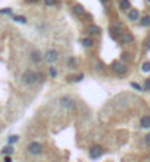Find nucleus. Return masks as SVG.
Instances as JSON below:
<instances>
[{"mask_svg": "<svg viewBox=\"0 0 150 162\" xmlns=\"http://www.w3.org/2000/svg\"><path fill=\"white\" fill-rule=\"evenodd\" d=\"M21 80L25 86H35V84H40L43 81V75L37 71H33V70H27L25 72L22 74Z\"/></svg>", "mask_w": 150, "mask_h": 162, "instance_id": "f257e3e1", "label": "nucleus"}, {"mask_svg": "<svg viewBox=\"0 0 150 162\" xmlns=\"http://www.w3.org/2000/svg\"><path fill=\"white\" fill-rule=\"evenodd\" d=\"M59 58H60V55H59V52L56 49H49L46 53L43 55V59H44V62L46 63H55V62H58Z\"/></svg>", "mask_w": 150, "mask_h": 162, "instance_id": "f03ea898", "label": "nucleus"}, {"mask_svg": "<svg viewBox=\"0 0 150 162\" xmlns=\"http://www.w3.org/2000/svg\"><path fill=\"white\" fill-rule=\"evenodd\" d=\"M59 105H60L65 111H74L75 106H77L75 100H74L72 97H69V96H62V97L59 99Z\"/></svg>", "mask_w": 150, "mask_h": 162, "instance_id": "7ed1b4c3", "label": "nucleus"}, {"mask_svg": "<svg viewBox=\"0 0 150 162\" xmlns=\"http://www.w3.org/2000/svg\"><path fill=\"white\" fill-rule=\"evenodd\" d=\"M43 149H44V147H43V144H41L40 141H31V143L27 146L28 153H30V155H34V156L43 153Z\"/></svg>", "mask_w": 150, "mask_h": 162, "instance_id": "20e7f679", "label": "nucleus"}, {"mask_svg": "<svg viewBox=\"0 0 150 162\" xmlns=\"http://www.w3.org/2000/svg\"><path fill=\"white\" fill-rule=\"evenodd\" d=\"M112 70L115 74L118 75H125L128 72V66L127 63H124V62H121V60H115L113 63H112Z\"/></svg>", "mask_w": 150, "mask_h": 162, "instance_id": "39448f33", "label": "nucleus"}, {"mask_svg": "<svg viewBox=\"0 0 150 162\" xmlns=\"http://www.w3.org/2000/svg\"><path fill=\"white\" fill-rule=\"evenodd\" d=\"M118 38H119V41H121L122 44H131V43L134 41V35L131 34V33H128V31H122Z\"/></svg>", "mask_w": 150, "mask_h": 162, "instance_id": "423d86ee", "label": "nucleus"}, {"mask_svg": "<svg viewBox=\"0 0 150 162\" xmlns=\"http://www.w3.org/2000/svg\"><path fill=\"white\" fill-rule=\"evenodd\" d=\"M102 155H103V147H102L100 144L91 146V149H90V158H91V159H97V158H100Z\"/></svg>", "mask_w": 150, "mask_h": 162, "instance_id": "0eeeda50", "label": "nucleus"}, {"mask_svg": "<svg viewBox=\"0 0 150 162\" xmlns=\"http://www.w3.org/2000/svg\"><path fill=\"white\" fill-rule=\"evenodd\" d=\"M30 59H31V62H34L35 65H38V63H41V60H44L41 52H38V50H33L30 53Z\"/></svg>", "mask_w": 150, "mask_h": 162, "instance_id": "6e6552de", "label": "nucleus"}, {"mask_svg": "<svg viewBox=\"0 0 150 162\" xmlns=\"http://www.w3.org/2000/svg\"><path fill=\"white\" fill-rule=\"evenodd\" d=\"M128 19L131 21V22H137L140 19V11H137V9H129L128 11Z\"/></svg>", "mask_w": 150, "mask_h": 162, "instance_id": "1a4fd4ad", "label": "nucleus"}, {"mask_svg": "<svg viewBox=\"0 0 150 162\" xmlns=\"http://www.w3.org/2000/svg\"><path fill=\"white\" fill-rule=\"evenodd\" d=\"M72 12H74L75 16H80V18L85 15V9H84V6H81V5H75V6L72 8Z\"/></svg>", "mask_w": 150, "mask_h": 162, "instance_id": "9d476101", "label": "nucleus"}, {"mask_svg": "<svg viewBox=\"0 0 150 162\" xmlns=\"http://www.w3.org/2000/svg\"><path fill=\"white\" fill-rule=\"evenodd\" d=\"M87 33H88V35H90V37H94V35L100 34V33H102V30H100L97 25H90V27L87 28Z\"/></svg>", "mask_w": 150, "mask_h": 162, "instance_id": "9b49d317", "label": "nucleus"}, {"mask_svg": "<svg viewBox=\"0 0 150 162\" xmlns=\"http://www.w3.org/2000/svg\"><path fill=\"white\" fill-rule=\"evenodd\" d=\"M81 44L85 47V49H91V47L94 46V40H93V37H85V38L81 40Z\"/></svg>", "mask_w": 150, "mask_h": 162, "instance_id": "f8f14e48", "label": "nucleus"}, {"mask_svg": "<svg viewBox=\"0 0 150 162\" xmlns=\"http://www.w3.org/2000/svg\"><path fill=\"white\" fill-rule=\"evenodd\" d=\"M140 125L143 128H150V115H143L140 118Z\"/></svg>", "mask_w": 150, "mask_h": 162, "instance_id": "ddd939ff", "label": "nucleus"}, {"mask_svg": "<svg viewBox=\"0 0 150 162\" xmlns=\"http://www.w3.org/2000/svg\"><path fill=\"white\" fill-rule=\"evenodd\" d=\"M66 63H68V68H69V70H75V68L78 66V59L74 58V56H71Z\"/></svg>", "mask_w": 150, "mask_h": 162, "instance_id": "4468645a", "label": "nucleus"}, {"mask_svg": "<svg viewBox=\"0 0 150 162\" xmlns=\"http://www.w3.org/2000/svg\"><path fill=\"white\" fill-rule=\"evenodd\" d=\"M129 6H131L129 0H121L119 2V9L121 11H129Z\"/></svg>", "mask_w": 150, "mask_h": 162, "instance_id": "2eb2a0df", "label": "nucleus"}, {"mask_svg": "<svg viewBox=\"0 0 150 162\" xmlns=\"http://www.w3.org/2000/svg\"><path fill=\"white\" fill-rule=\"evenodd\" d=\"M82 78H84V74H77L74 77H68V81L69 83H80V81H82Z\"/></svg>", "mask_w": 150, "mask_h": 162, "instance_id": "dca6fc26", "label": "nucleus"}, {"mask_svg": "<svg viewBox=\"0 0 150 162\" xmlns=\"http://www.w3.org/2000/svg\"><path fill=\"white\" fill-rule=\"evenodd\" d=\"M140 25H141V27H150V15L143 16V18L140 19Z\"/></svg>", "mask_w": 150, "mask_h": 162, "instance_id": "f3484780", "label": "nucleus"}, {"mask_svg": "<svg viewBox=\"0 0 150 162\" xmlns=\"http://www.w3.org/2000/svg\"><path fill=\"white\" fill-rule=\"evenodd\" d=\"M2 153H3L5 156H9V155L13 153V147H12V146H5V147L2 149Z\"/></svg>", "mask_w": 150, "mask_h": 162, "instance_id": "a211bd4d", "label": "nucleus"}, {"mask_svg": "<svg viewBox=\"0 0 150 162\" xmlns=\"http://www.w3.org/2000/svg\"><path fill=\"white\" fill-rule=\"evenodd\" d=\"M13 21H15V22H19V24H27V18H25V16H21V15H16V16H13Z\"/></svg>", "mask_w": 150, "mask_h": 162, "instance_id": "6ab92c4d", "label": "nucleus"}, {"mask_svg": "<svg viewBox=\"0 0 150 162\" xmlns=\"http://www.w3.org/2000/svg\"><path fill=\"white\" fill-rule=\"evenodd\" d=\"M141 71H143V72H146V74H149L150 72V62H143V65H141Z\"/></svg>", "mask_w": 150, "mask_h": 162, "instance_id": "aec40b11", "label": "nucleus"}, {"mask_svg": "<svg viewBox=\"0 0 150 162\" xmlns=\"http://www.w3.org/2000/svg\"><path fill=\"white\" fill-rule=\"evenodd\" d=\"M49 74H50L52 78H56V77H58V70H56L55 66H50V68H49Z\"/></svg>", "mask_w": 150, "mask_h": 162, "instance_id": "412c9836", "label": "nucleus"}, {"mask_svg": "<svg viewBox=\"0 0 150 162\" xmlns=\"http://www.w3.org/2000/svg\"><path fill=\"white\" fill-rule=\"evenodd\" d=\"M131 87H132L134 90H137V92H144V87L137 84V83H131Z\"/></svg>", "mask_w": 150, "mask_h": 162, "instance_id": "4be33fe9", "label": "nucleus"}, {"mask_svg": "<svg viewBox=\"0 0 150 162\" xmlns=\"http://www.w3.org/2000/svg\"><path fill=\"white\" fill-rule=\"evenodd\" d=\"M121 59H122V62L125 63V62H128V60L131 59V56H129V53H127V52H124V53H122V56H121Z\"/></svg>", "mask_w": 150, "mask_h": 162, "instance_id": "5701e85b", "label": "nucleus"}, {"mask_svg": "<svg viewBox=\"0 0 150 162\" xmlns=\"http://www.w3.org/2000/svg\"><path fill=\"white\" fill-rule=\"evenodd\" d=\"M19 140V137L18 136H11L9 139H8V141H9V144H13V143H16Z\"/></svg>", "mask_w": 150, "mask_h": 162, "instance_id": "b1692460", "label": "nucleus"}, {"mask_svg": "<svg viewBox=\"0 0 150 162\" xmlns=\"http://www.w3.org/2000/svg\"><path fill=\"white\" fill-rule=\"evenodd\" d=\"M44 5L46 6H55V5H58V0H44Z\"/></svg>", "mask_w": 150, "mask_h": 162, "instance_id": "393cba45", "label": "nucleus"}, {"mask_svg": "<svg viewBox=\"0 0 150 162\" xmlns=\"http://www.w3.org/2000/svg\"><path fill=\"white\" fill-rule=\"evenodd\" d=\"M144 90H147V92H150V78H147V80L144 81Z\"/></svg>", "mask_w": 150, "mask_h": 162, "instance_id": "a878e982", "label": "nucleus"}, {"mask_svg": "<svg viewBox=\"0 0 150 162\" xmlns=\"http://www.w3.org/2000/svg\"><path fill=\"white\" fill-rule=\"evenodd\" d=\"M9 13H12L11 8H8V9H2V11H0V15H9Z\"/></svg>", "mask_w": 150, "mask_h": 162, "instance_id": "bb28decb", "label": "nucleus"}, {"mask_svg": "<svg viewBox=\"0 0 150 162\" xmlns=\"http://www.w3.org/2000/svg\"><path fill=\"white\" fill-rule=\"evenodd\" d=\"M96 70H97V71H102V70H103V63L97 60V62H96Z\"/></svg>", "mask_w": 150, "mask_h": 162, "instance_id": "cd10ccee", "label": "nucleus"}, {"mask_svg": "<svg viewBox=\"0 0 150 162\" xmlns=\"http://www.w3.org/2000/svg\"><path fill=\"white\" fill-rule=\"evenodd\" d=\"M146 144H149V146H150V133L146 136Z\"/></svg>", "mask_w": 150, "mask_h": 162, "instance_id": "c85d7f7f", "label": "nucleus"}, {"mask_svg": "<svg viewBox=\"0 0 150 162\" xmlns=\"http://www.w3.org/2000/svg\"><path fill=\"white\" fill-rule=\"evenodd\" d=\"M5 162H12V158L11 156H5V159H3Z\"/></svg>", "mask_w": 150, "mask_h": 162, "instance_id": "c756f323", "label": "nucleus"}, {"mask_svg": "<svg viewBox=\"0 0 150 162\" xmlns=\"http://www.w3.org/2000/svg\"><path fill=\"white\" fill-rule=\"evenodd\" d=\"M146 50H150V40L147 41V44H146Z\"/></svg>", "mask_w": 150, "mask_h": 162, "instance_id": "7c9ffc66", "label": "nucleus"}, {"mask_svg": "<svg viewBox=\"0 0 150 162\" xmlns=\"http://www.w3.org/2000/svg\"><path fill=\"white\" fill-rule=\"evenodd\" d=\"M102 3H109V0H102Z\"/></svg>", "mask_w": 150, "mask_h": 162, "instance_id": "2f4dec72", "label": "nucleus"}, {"mask_svg": "<svg viewBox=\"0 0 150 162\" xmlns=\"http://www.w3.org/2000/svg\"><path fill=\"white\" fill-rule=\"evenodd\" d=\"M28 2H31V3H35V2H38V0H28Z\"/></svg>", "mask_w": 150, "mask_h": 162, "instance_id": "473e14b6", "label": "nucleus"}, {"mask_svg": "<svg viewBox=\"0 0 150 162\" xmlns=\"http://www.w3.org/2000/svg\"><path fill=\"white\" fill-rule=\"evenodd\" d=\"M147 2H149V3H150V0H147Z\"/></svg>", "mask_w": 150, "mask_h": 162, "instance_id": "72a5a7b5", "label": "nucleus"}]
</instances>
